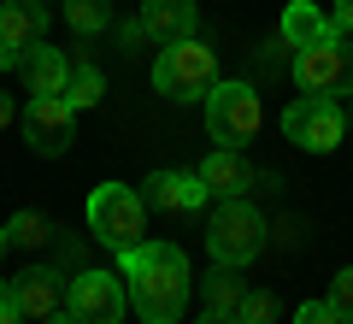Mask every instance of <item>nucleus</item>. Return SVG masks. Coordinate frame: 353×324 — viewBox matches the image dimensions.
I'll list each match as a JSON object with an SVG mask.
<instances>
[{
	"mask_svg": "<svg viewBox=\"0 0 353 324\" xmlns=\"http://www.w3.org/2000/svg\"><path fill=\"white\" fill-rule=\"evenodd\" d=\"M6 124H12V100L0 95V130H6Z\"/></svg>",
	"mask_w": 353,
	"mask_h": 324,
	"instance_id": "obj_30",
	"label": "nucleus"
},
{
	"mask_svg": "<svg viewBox=\"0 0 353 324\" xmlns=\"http://www.w3.org/2000/svg\"><path fill=\"white\" fill-rule=\"evenodd\" d=\"M341 318H347V312H341L330 295H324V301H306V307L294 312V324H341Z\"/></svg>",
	"mask_w": 353,
	"mask_h": 324,
	"instance_id": "obj_22",
	"label": "nucleus"
},
{
	"mask_svg": "<svg viewBox=\"0 0 353 324\" xmlns=\"http://www.w3.org/2000/svg\"><path fill=\"white\" fill-rule=\"evenodd\" d=\"M48 324H77V318H71V312H53V318H48Z\"/></svg>",
	"mask_w": 353,
	"mask_h": 324,
	"instance_id": "obj_32",
	"label": "nucleus"
},
{
	"mask_svg": "<svg viewBox=\"0 0 353 324\" xmlns=\"http://www.w3.org/2000/svg\"><path fill=\"white\" fill-rule=\"evenodd\" d=\"M277 36L301 53V48H324V41H336L341 30H336V18H330V12H318L312 0H289V12H283V30H277Z\"/></svg>",
	"mask_w": 353,
	"mask_h": 324,
	"instance_id": "obj_14",
	"label": "nucleus"
},
{
	"mask_svg": "<svg viewBox=\"0 0 353 324\" xmlns=\"http://www.w3.org/2000/svg\"><path fill=\"white\" fill-rule=\"evenodd\" d=\"M201 324H241V312H201Z\"/></svg>",
	"mask_w": 353,
	"mask_h": 324,
	"instance_id": "obj_28",
	"label": "nucleus"
},
{
	"mask_svg": "<svg viewBox=\"0 0 353 324\" xmlns=\"http://www.w3.org/2000/svg\"><path fill=\"white\" fill-rule=\"evenodd\" d=\"M330 301H336L341 312H353V265H341V271H336V283H330Z\"/></svg>",
	"mask_w": 353,
	"mask_h": 324,
	"instance_id": "obj_24",
	"label": "nucleus"
},
{
	"mask_svg": "<svg viewBox=\"0 0 353 324\" xmlns=\"http://www.w3.org/2000/svg\"><path fill=\"white\" fill-rule=\"evenodd\" d=\"M0 230H6V242H12V248H30V254H36L41 242L53 236V225L41 218V212H12V218H6Z\"/></svg>",
	"mask_w": 353,
	"mask_h": 324,
	"instance_id": "obj_20",
	"label": "nucleus"
},
{
	"mask_svg": "<svg viewBox=\"0 0 353 324\" xmlns=\"http://www.w3.org/2000/svg\"><path fill=\"white\" fill-rule=\"evenodd\" d=\"M101 95H106V77H101V65H71V83H65V100H71L77 113H88V106H101Z\"/></svg>",
	"mask_w": 353,
	"mask_h": 324,
	"instance_id": "obj_18",
	"label": "nucleus"
},
{
	"mask_svg": "<svg viewBox=\"0 0 353 324\" xmlns=\"http://www.w3.org/2000/svg\"><path fill=\"white\" fill-rule=\"evenodd\" d=\"M330 18H336L341 36H353V0H336V12H330Z\"/></svg>",
	"mask_w": 353,
	"mask_h": 324,
	"instance_id": "obj_25",
	"label": "nucleus"
},
{
	"mask_svg": "<svg viewBox=\"0 0 353 324\" xmlns=\"http://www.w3.org/2000/svg\"><path fill=\"white\" fill-rule=\"evenodd\" d=\"M18 77H24L30 95H65V83H71V59H65L59 48H48V41H36V48L18 59Z\"/></svg>",
	"mask_w": 353,
	"mask_h": 324,
	"instance_id": "obj_15",
	"label": "nucleus"
},
{
	"mask_svg": "<svg viewBox=\"0 0 353 324\" xmlns=\"http://www.w3.org/2000/svg\"><path fill=\"white\" fill-rule=\"evenodd\" d=\"M24 142L41 153V160H59L77 142V106L65 95H30L24 106Z\"/></svg>",
	"mask_w": 353,
	"mask_h": 324,
	"instance_id": "obj_9",
	"label": "nucleus"
},
{
	"mask_svg": "<svg viewBox=\"0 0 353 324\" xmlns=\"http://www.w3.org/2000/svg\"><path fill=\"white\" fill-rule=\"evenodd\" d=\"M118 271H124L130 307H136L141 324H176L183 307H189V254L176 242H136V248L118 254Z\"/></svg>",
	"mask_w": 353,
	"mask_h": 324,
	"instance_id": "obj_1",
	"label": "nucleus"
},
{
	"mask_svg": "<svg viewBox=\"0 0 353 324\" xmlns=\"http://www.w3.org/2000/svg\"><path fill=\"white\" fill-rule=\"evenodd\" d=\"M65 277L53 271V265H30L24 277H12V301H18V312L24 318H36V324H48L53 312H65Z\"/></svg>",
	"mask_w": 353,
	"mask_h": 324,
	"instance_id": "obj_10",
	"label": "nucleus"
},
{
	"mask_svg": "<svg viewBox=\"0 0 353 324\" xmlns=\"http://www.w3.org/2000/svg\"><path fill=\"white\" fill-rule=\"evenodd\" d=\"M65 312H71L77 324H124V312H130L124 277H112V271L71 277V289H65Z\"/></svg>",
	"mask_w": 353,
	"mask_h": 324,
	"instance_id": "obj_8",
	"label": "nucleus"
},
{
	"mask_svg": "<svg viewBox=\"0 0 353 324\" xmlns=\"http://www.w3.org/2000/svg\"><path fill=\"white\" fill-rule=\"evenodd\" d=\"M265 124V106L253 95V83H212L206 95V130L218 148H248Z\"/></svg>",
	"mask_w": 353,
	"mask_h": 324,
	"instance_id": "obj_5",
	"label": "nucleus"
},
{
	"mask_svg": "<svg viewBox=\"0 0 353 324\" xmlns=\"http://www.w3.org/2000/svg\"><path fill=\"white\" fill-rule=\"evenodd\" d=\"M289 59H294V48H289V41H283V36H277V41H265V48L253 53V65H259V71H283V65H289Z\"/></svg>",
	"mask_w": 353,
	"mask_h": 324,
	"instance_id": "obj_23",
	"label": "nucleus"
},
{
	"mask_svg": "<svg viewBox=\"0 0 353 324\" xmlns=\"http://www.w3.org/2000/svg\"><path fill=\"white\" fill-rule=\"evenodd\" d=\"M218 83V53L206 48L201 36L189 41H171V48H159V59H153V88H159L165 100H206Z\"/></svg>",
	"mask_w": 353,
	"mask_h": 324,
	"instance_id": "obj_2",
	"label": "nucleus"
},
{
	"mask_svg": "<svg viewBox=\"0 0 353 324\" xmlns=\"http://www.w3.org/2000/svg\"><path fill=\"white\" fill-rule=\"evenodd\" d=\"M0 71H18V53L6 48V41H0Z\"/></svg>",
	"mask_w": 353,
	"mask_h": 324,
	"instance_id": "obj_29",
	"label": "nucleus"
},
{
	"mask_svg": "<svg viewBox=\"0 0 353 324\" xmlns=\"http://www.w3.org/2000/svg\"><path fill=\"white\" fill-rule=\"evenodd\" d=\"M201 295H206V312H236L241 295H248V283H241L236 265H212V271L201 277Z\"/></svg>",
	"mask_w": 353,
	"mask_h": 324,
	"instance_id": "obj_17",
	"label": "nucleus"
},
{
	"mask_svg": "<svg viewBox=\"0 0 353 324\" xmlns=\"http://www.w3.org/2000/svg\"><path fill=\"white\" fill-rule=\"evenodd\" d=\"M341 324H353V312H347V318H341Z\"/></svg>",
	"mask_w": 353,
	"mask_h": 324,
	"instance_id": "obj_35",
	"label": "nucleus"
},
{
	"mask_svg": "<svg viewBox=\"0 0 353 324\" xmlns=\"http://www.w3.org/2000/svg\"><path fill=\"white\" fill-rule=\"evenodd\" d=\"M0 324H30V318L18 312V301H6V307H0Z\"/></svg>",
	"mask_w": 353,
	"mask_h": 324,
	"instance_id": "obj_27",
	"label": "nucleus"
},
{
	"mask_svg": "<svg viewBox=\"0 0 353 324\" xmlns=\"http://www.w3.org/2000/svg\"><path fill=\"white\" fill-rule=\"evenodd\" d=\"M141 36L153 41V48H171V41H189L194 24H201V12H194V0H141Z\"/></svg>",
	"mask_w": 353,
	"mask_h": 324,
	"instance_id": "obj_12",
	"label": "nucleus"
},
{
	"mask_svg": "<svg viewBox=\"0 0 353 324\" xmlns=\"http://www.w3.org/2000/svg\"><path fill=\"white\" fill-rule=\"evenodd\" d=\"M283 136H289L294 148H306V153H330L347 136V118H341V106L330 95H301V100H289V113H283Z\"/></svg>",
	"mask_w": 353,
	"mask_h": 324,
	"instance_id": "obj_7",
	"label": "nucleus"
},
{
	"mask_svg": "<svg viewBox=\"0 0 353 324\" xmlns=\"http://www.w3.org/2000/svg\"><path fill=\"white\" fill-rule=\"evenodd\" d=\"M206 254H212V265H253L265 254V212L248 207V200H224V207L206 218Z\"/></svg>",
	"mask_w": 353,
	"mask_h": 324,
	"instance_id": "obj_3",
	"label": "nucleus"
},
{
	"mask_svg": "<svg viewBox=\"0 0 353 324\" xmlns=\"http://www.w3.org/2000/svg\"><path fill=\"white\" fill-rule=\"evenodd\" d=\"M141 200L159 207V212H201L212 200V189L201 183V171H153L141 183Z\"/></svg>",
	"mask_w": 353,
	"mask_h": 324,
	"instance_id": "obj_11",
	"label": "nucleus"
},
{
	"mask_svg": "<svg viewBox=\"0 0 353 324\" xmlns=\"http://www.w3.org/2000/svg\"><path fill=\"white\" fill-rule=\"evenodd\" d=\"M141 225H148V200H141V189H130V183H101L94 195H88V230H94V242H106L112 254L136 248V242H141Z\"/></svg>",
	"mask_w": 353,
	"mask_h": 324,
	"instance_id": "obj_4",
	"label": "nucleus"
},
{
	"mask_svg": "<svg viewBox=\"0 0 353 324\" xmlns=\"http://www.w3.org/2000/svg\"><path fill=\"white\" fill-rule=\"evenodd\" d=\"M6 301H12V283H6V277H0V307H6Z\"/></svg>",
	"mask_w": 353,
	"mask_h": 324,
	"instance_id": "obj_31",
	"label": "nucleus"
},
{
	"mask_svg": "<svg viewBox=\"0 0 353 324\" xmlns=\"http://www.w3.org/2000/svg\"><path fill=\"white\" fill-rule=\"evenodd\" d=\"M141 41H148V36H141V24H124V30H118V48H124V53H136Z\"/></svg>",
	"mask_w": 353,
	"mask_h": 324,
	"instance_id": "obj_26",
	"label": "nucleus"
},
{
	"mask_svg": "<svg viewBox=\"0 0 353 324\" xmlns=\"http://www.w3.org/2000/svg\"><path fill=\"white\" fill-rule=\"evenodd\" d=\"M48 36V6L41 0H0V41L24 59L36 41Z\"/></svg>",
	"mask_w": 353,
	"mask_h": 324,
	"instance_id": "obj_13",
	"label": "nucleus"
},
{
	"mask_svg": "<svg viewBox=\"0 0 353 324\" xmlns=\"http://www.w3.org/2000/svg\"><path fill=\"white\" fill-rule=\"evenodd\" d=\"M241 324H277V295H271V289H248V295H241Z\"/></svg>",
	"mask_w": 353,
	"mask_h": 324,
	"instance_id": "obj_21",
	"label": "nucleus"
},
{
	"mask_svg": "<svg viewBox=\"0 0 353 324\" xmlns=\"http://www.w3.org/2000/svg\"><path fill=\"white\" fill-rule=\"evenodd\" d=\"M65 24L77 36H101L112 24V0H65Z\"/></svg>",
	"mask_w": 353,
	"mask_h": 324,
	"instance_id": "obj_19",
	"label": "nucleus"
},
{
	"mask_svg": "<svg viewBox=\"0 0 353 324\" xmlns=\"http://www.w3.org/2000/svg\"><path fill=\"white\" fill-rule=\"evenodd\" d=\"M201 183L212 189L218 200H236L241 189H253V165L241 160V148H218V153H206V165H201Z\"/></svg>",
	"mask_w": 353,
	"mask_h": 324,
	"instance_id": "obj_16",
	"label": "nucleus"
},
{
	"mask_svg": "<svg viewBox=\"0 0 353 324\" xmlns=\"http://www.w3.org/2000/svg\"><path fill=\"white\" fill-rule=\"evenodd\" d=\"M341 118H347V124H353V95H347V113H341Z\"/></svg>",
	"mask_w": 353,
	"mask_h": 324,
	"instance_id": "obj_34",
	"label": "nucleus"
},
{
	"mask_svg": "<svg viewBox=\"0 0 353 324\" xmlns=\"http://www.w3.org/2000/svg\"><path fill=\"white\" fill-rule=\"evenodd\" d=\"M6 248H12V242H6V230H0V260H6Z\"/></svg>",
	"mask_w": 353,
	"mask_h": 324,
	"instance_id": "obj_33",
	"label": "nucleus"
},
{
	"mask_svg": "<svg viewBox=\"0 0 353 324\" xmlns=\"http://www.w3.org/2000/svg\"><path fill=\"white\" fill-rule=\"evenodd\" d=\"M289 71H294V83H301V95H353V41L347 36H336V41H324V48H301L289 59Z\"/></svg>",
	"mask_w": 353,
	"mask_h": 324,
	"instance_id": "obj_6",
	"label": "nucleus"
}]
</instances>
